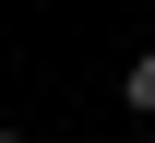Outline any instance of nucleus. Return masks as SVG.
Masks as SVG:
<instances>
[{
	"instance_id": "obj_1",
	"label": "nucleus",
	"mask_w": 155,
	"mask_h": 143,
	"mask_svg": "<svg viewBox=\"0 0 155 143\" xmlns=\"http://www.w3.org/2000/svg\"><path fill=\"white\" fill-rule=\"evenodd\" d=\"M119 96H131L143 119H155V48H143V60H131V83H119Z\"/></svg>"
},
{
	"instance_id": "obj_2",
	"label": "nucleus",
	"mask_w": 155,
	"mask_h": 143,
	"mask_svg": "<svg viewBox=\"0 0 155 143\" xmlns=\"http://www.w3.org/2000/svg\"><path fill=\"white\" fill-rule=\"evenodd\" d=\"M0 143H24V131H12V119H0Z\"/></svg>"
}]
</instances>
